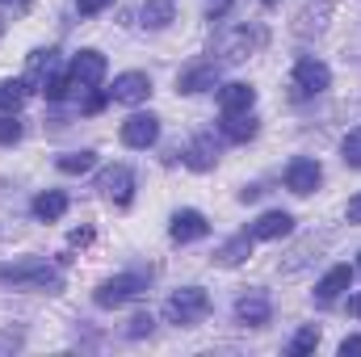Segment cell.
<instances>
[{"mask_svg":"<svg viewBox=\"0 0 361 357\" xmlns=\"http://www.w3.org/2000/svg\"><path fill=\"white\" fill-rule=\"evenodd\" d=\"M0 282L4 286H25V290H47V294H59L63 290V273L59 265L42 261V257H30V261H17V265H0Z\"/></svg>","mask_w":361,"mask_h":357,"instance_id":"cell-1","label":"cell"},{"mask_svg":"<svg viewBox=\"0 0 361 357\" xmlns=\"http://www.w3.org/2000/svg\"><path fill=\"white\" fill-rule=\"evenodd\" d=\"M206 311H210V294H206L202 286H185L177 294H169V303H164V315H169V324H177V328L202 324Z\"/></svg>","mask_w":361,"mask_h":357,"instance_id":"cell-2","label":"cell"},{"mask_svg":"<svg viewBox=\"0 0 361 357\" xmlns=\"http://www.w3.org/2000/svg\"><path fill=\"white\" fill-rule=\"evenodd\" d=\"M143 290H147V277H143V273H118V277L101 282L92 298H97V307H126V303H135Z\"/></svg>","mask_w":361,"mask_h":357,"instance_id":"cell-3","label":"cell"},{"mask_svg":"<svg viewBox=\"0 0 361 357\" xmlns=\"http://www.w3.org/2000/svg\"><path fill=\"white\" fill-rule=\"evenodd\" d=\"M328 85H332L328 63H319V59H311V55H302V59L294 63V92H298V97H315V92H324Z\"/></svg>","mask_w":361,"mask_h":357,"instance_id":"cell-4","label":"cell"},{"mask_svg":"<svg viewBox=\"0 0 361 357\" xmlns=\"http://www.w3.org/2000/svg\"><path fill=\"white\" fill-rule=\"evenodd\" d=\"M68 80H72V89H97L105 80V55L101 51H80L68 68Z\"/></svg>","mask_w":361,"mask_h":357,"instance_id":"cell-5","label":"cell"},{"mask_svg":"<svg viewBox=\"0 0 361 357\" xmlns=\"http://www.w3.org/2000/svg\"><path fill=\"white\" fill-rule=\"evenodd\" d=\"M319 181H324V169H319L315 160H307V156H294V160L286 164V189H290V193H298V198L315 193V189H319Z\"/></svg>","mask_w":361,"mask_h":357,"instance_id":"cell-6","label":"cell"},{"mask_svg":"<svg viewBox=\"0 0 361 357\" xmlns=\"http://www.w3.org/2000/svg\"><path fill=\"white\" fill-rule=\"evenodd\" d=\"M97 189H101L109 202L126 206V202H130V193H135V173H130L126 164H114V169H105V173L97 177Z\"/></svg>","mask_w":361,"mask_h":357,"instance_id":"cell-7","label":"cell"},{"mask_svg":"<svg viewBox=\"0 0 361 357\" xmlns=\"http://www.w3.org/2000/svg\"><path fill=\"white\" fill-rule=\"evenodd\" d=\"M160 139V118H152V114H130L126 122H122V143L126 147H152Z\"/></svg>","mask_w":361,"mask_h":357,"instance_id":"cell-8","label":"cell"},{"mask_svg":"<svg viewBox=\"0 0 361 357\" xmlns=\"http://www.w3.org/2000/svg\"><path fill=\"white\" fill-rule=\"evenodd\" d=\"M269 315H273V303H269V294H265V290H248V294L235 303V320H240V324H248V328L269 324Z\"/></svg>","mask_w":361,"mask_h":357,"instance_id":"cell-9","label":"cell"},{"mask_svg":"<svg viewBox=\"0 0 361 357\" xmlns=\"http://www.w3.org/2000/svg\"><path fill=\"white\" fill-rule=\"evenodd\" d=\"M349 286H353V269H349V265L328 269V273L319 277V286H315V303H319V307H332Z\"/></svg>","mask_w":361,"mask_h":357,"instance_id":"cell-10","label":"cell"},{"mask_svg":"<svg viewBox=\"0 0 361 357\" xmlns=\"http://www.w3.org/2000/svg\"><path fill=\"white\" fill-rule=\"evenodd\" d=\"M109 92H114V101H122V105H139V101L152 97V80H147V72H122Z\"/></svg>","mask_w":361,"mask_h":357,"instance_id":"cell-11","label":"cell"},{"mask_svg":"<svg viewBox=\"0 0 361 357\" xmlns=\"http://www.w3.org/2000/svg\"><path fill=\"white\" fill-rule=\"evenodd\" d=\"M214 85H219V63H214V59L189 63V68L177 76V89L180 92H202V89H214Z\"/></svg>","mask_w":361,"mask_h":357,"instance_id":"cell-12","label":"cell"},{"mask_svg":"<svg viewBox=\"0 0 361 357\" xmlns=\"http://www.w3.org/2000/svg\"><path fill=\"white\" fill-rule=\"evenodd\" d=\"M210 231V223H206V214H197V210H177L173 214V227H169V236L177 240V244H193V240H202Z\"/></svg>","mask_w":361,"mask_h":357,"instance_id":"cell-13","label":"cell"},{"mask_svg":"<svg viewBox=\"0 0 361 357\" xmlns=\"http://www.w3.org/2000/svg\"><path fill=\"white\" fill-rule=\"evenodd\" d=\"M252 105H257V89L244 85V80H231V85L219 89V109L223 114H248Z\"/></svg>","mask_w":361,"mask_h":357,"instance_id":"cell-14","label":"cell"},{"mask_svg":"<svg viewBox=\"0 0 361 357\" xmlns=\"http://www.w3.org/2000/svg\"><path fill=\"white\" fill-rule=\"evenodd\" d=\"M214 160H219V143H214L210 135H197V139L185 147V164H189L193 173H206V169H214Z\"/></svg>","mask_w":361,"mask_h":357,"instance_id":"cell-15","label":"cell"},{"mask_svg":"<svg viewBox=\"0 0 361 357\" xmlns=\"http://www.w3.org/2000/svg\"><path fill=\"white\" fill-rule=\"evenodd\" d=\"M294 231V219L286 214V210H269V214H261L257 223H252V240H281V236H290Z\"/></svg>","mask_w":361,"mask_h":357,"instance_id":"cell-16","label":"cell"},{"mask_svg":"<svg viewBox=\"0 0 361 357\" xmlns=\"http://www.w3.org/2000/svg\"><path fill=\"white\" fill-rule=\"evenodd\" d=\"M63 214H68V193L47 189V193H38V198H34V219L55 223V219H63Z\"/></svg>","mask_w":361,"mask_h":357,"instance_id":"cell-17","label":"cell"},{"mask_svg":"<svg viewBox=\"0 0 361 357\" xmlns=\"http://www.w3.org/2000/svg\"><path fill=\"white\" fill-rule=\"evenodd\" d=\"M55 55H59V51H34V55H30V72H25V85H30V89H42V85L55 76Z\"/></svg>","mask_w":361,"mask_h":357,"instance_id":"cell-18","label":"cell"},{"mask_svg":"<svg viewBox=\"0 0 361 357\" xmlns=\"http://www.w3.org/2000/svg\"><path fill=\"white\" fill-rule=\"evenodd\" d=\"M223 135L231 143H248L257 135V118L252 114H223Z\"/></svg>","mask_w":361,"mask_h":357,"instance_id":"cell-19","label":"cell"},{"mask_svg":"<svg viewBox=\"0 0 361 357\" xmlns=\"http://www.w3.org/2000/svg\"><path fill=\"white\" fill-rule=\"evenodd\" d=\"M169 21H177V4L173 0H147L143 4V25L147 30H164Z\"/></svg>","mask_w":361,"mask_h":357,"instance_id":"cell-20","label":"cell"},{"mask_svg":"<svg viewBox=\"0 0 361 357\" xmlns=\"http://www.w3.org/2000/svg\"><path fill=\"white\" fill-rule=\"evenodd\" d=\"M25 92H30L25 80H4V85H0V105H4L8 114H17V109H21V101H25Z\"/></svg>","mask_w":361,"mask_h":357,"instance_id":"cell-21","label":"cell"},{"mask_svg":"<svg viewBox=\"0 0 361 357\" xmlns=\"http://www.w3.org/2000/svg\"><path fill=\"white\" fill-rule=\"evenodd\" d=\"M92 164H97V152H68V156H59V173H89Z\"/></svg>","mask_w":361,"mask_h":357,"instance_id":"cell-22","label":"cell"},{"mask_svg":"<svg viewBox=\"0 0 361 357\" xmlns=\"http://www.w3.org/2000/svg\"><path fill=\"white\" fill-rule=\"evenodd\" d=\"M248 248H252V236L244 231V236H235L227 248H219V261H223V265H235V261H244V257H248Z\"/></svg>","mask_w":361,"mask_h":357,"instance_id":"cell-23","label":"cell"},{"mask_svg":"<svg viewBox=\"0 0 361 357\" xmlns=\"http://www.w3.org/2000/svg\"><path fill=\"white\" fill-rule=\"evenodd\" d=\"M315 345H319V328H315V324H307V328H298V332H294V341H290V353L302 357V353H311Z\"/></svg>","mask_w":361,"mask_h":357,"instance_id":"cell-24","label":"cell"},{"mask_svg":"<svg viewBox=\"0 0 361 357\" xmlns=\"http://www.w3.org/2000/svg\"><path fill=\"white\" fill-rule=\"evenodd\" d=\"M341 152H345V164H349V169H361V126H357V131H349V135H345Z\"/></svg>","mask_w":361,"mask_h":357,"instance_id":"cell-25","label":"cell"},{"mask_svg":"<svg viewBox=\"0 0 361 357\" xmlns=\"http://www.w3.org/2000/svg\"><path fill=\"white\" fill-rule=\"evenodd\" d=\"M17 139H21V122H17V114L0 118V143H4V147H13Z\"/></svg>","mask_w":361,"mask_h":357,"instance_id":"cell-26","label":"cell"},{"mask_svg":"<svg viewBox=\"0 0 361 357\" xmlns=\"http://www.w3.org/2000/svg\"><path fill=\"white\" fill-rule=\"evenodd\" d=\"M109 4H114V0H76V13H80V17H97V13L109 8Z\"/></svg>","mask_w":361,"mask_h":357,"instance_id":"cell-27","label":"cell"},{"mask_svg":"<svg viewBox=\"0 0 361 357\" xmlns=\"http://www.w3.org/2000/svg\"><path fill=\"white\" fill-rule=\"evenodd\" d=\"M105 101H109V92L92 89L89 97H85V114H101V109H105Z\"/></svg>","mask_w":361,"mask_h":357,"instance_id":"cell-28","label":"cell"},{"mask_svg":"<svg viewBox=\"0 0 361 357\" xmlns=\"http://www.w3.org/2000/svg\"><path fill=\"white\" fill-rule=\"evenodd\" d=\"M152 324H156L152 315H135V320H130V337H147V332H152Z\"/></svg>","mask_w":361,"mask_h":357,"instance_id":"cell-29","label":"cell"},{"mask_svg":"<svg viewBox=\"0 0 361 357\" xmlns=\"http://www.w3.org/2000/svg\"><path fill=\"white\" fill-rule=\"evenodd\" d=\"M341 357H361V337H345L341 341Z\"/></svg>","mask_w":361,"mask_h":357,"instance_id":"cell-30","label":"cell"},{"mask_svg":"<svg viewBox=\"0 0 361 357\" xmlns=\"http://www.w3.org/2000/svg\"><path fill=\"white\" fill-rule=\"evenodd\" d=\"M345 214H349V223H361V193L349 198V210H345Z\"/></svg>","mask_w":361,"mask_h":357,"instance_id":"cell-31","label":"cell"},{"mask_svg":"<svg viewBox=\"0 0 361 357\" xmlns=\"http://www.w3.org/2000/svg\"><path fill=\"white\" fill-rule=\"evenodd\" d=\"M89 240H92L89 227H76V231H72V244H76V248H80V244H89Z\"/></svg>","mask_w":361,"mask_h":357,"instance_id":"cell-32","label":"cell"},{"mask_svg":"<svg viewBox=\"0 0 361 357\" xmlns=\"http://www.w3.org/2000/svg\"><path fill=\"white\" fill-rule=\"evenodd\" d=\"M349 315H357V320H361V294H353V298H349Z\"/></svg>","mask_w":361,"mask_h":357,"instance_id":"cell-33","label":"cell"},{"mask_svg":"<svg viewBox=\"0 0 361 357\" xmlns=\"http://www.w3.org/2000/svg\"><path fill=\"white\" fill-rule=\"evenodd\" d=\"M0 38H4V17H0Z\"/></svg>","mask_w":361,"mask_h":357,"instance_id":"cell-34","label":"cell"},{"mask_svg":"<svg viewBox=\"0 0 361 357\" xmlns=\"http://www.w3.org/2000/svg\"><path fill=\"white\" fill-rule=\"evenodd\" d=\"M357 265H361V261H357Z\"/></svg>","mask_w":361,"mask_h":357,"instance_id":"cell-35","label":"cell"}]
</instances>
